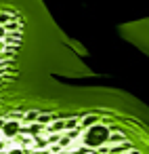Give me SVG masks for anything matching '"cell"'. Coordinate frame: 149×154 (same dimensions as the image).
<instances>
[{"instance_id": "obj_1", "label": "cell", "mask_w": 149, "mask_h": 154, "mask_svg": "<svg viewBox=\"0 0 149 154\" xmlns=\"http://www.w3.org/2000/svg\"><path fill=\"white\" fill-rule=\"evenodd\" d=\"M132 40L141 45L143 51L149 53V19L147 21H141V23H134L132 26Z\"/></svg>"}]
</instances>
